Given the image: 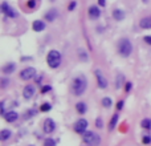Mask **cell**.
Wrapping results in <instances>:
<instances>
[{
    "label": "cell",
    "mask_w": 151,
    "mask_h": 146,
    "mask_svg": "<svg viewBox=\"0 0 151 146\" xmlns=\"http://www.w3.org/2000/svg\"><path fill=\"white\" fill-rule=\"evenodd\" d=\"M117 51L122 57H130L133 53V43L130 39L122 37L117 43Z\"/></svg>",
    "instance_id": "obj_2"
},
{
    "label": "cell",
    "mask_w": 151,
    "mask_h": 146,
    "mask_svg": "<svg viewBox=\"0 0 151 146\" xmlns=\"http://www.w3.org/2000/svg\"><path fill=\"white\" fill-rule=\"evenodd\" d=\"M51 91H52V87H51V85H42V87H41V89H40V92H41L42 94L49 93Z\"/></svg>",
    "instance_id": "obj_26"
},
{
    "label": "cell",
    "mask_w": 151,
    "mask_h": 146,
    "mask_svg": "<svg viewBox=\"0 0 151 146\" xmlns=\"http://www.w3.org/2000/svg\"><path fill=\"white\" fill-rule=\"evenodd\" d=\"M70 89H72V93L74 96H77V97L82 96L86 92V89H88V80H86V77L85 76L74 77L72 81V88Z\"/></svg>",
    "instance_id": "obj_1"
},
{
    "label": "cell",
    "mask_w": 151,
    "mask_h": 146,
    "mask_svg": "<svg viewBox=\"0 0 151 146\" xmlns=\"http://www.w3.org/2000/svg\"><path fill=\"white\" fill-rule=\"evenodd\" d=\"M123 82H125V76L123 74H122V73L117 74V77H115V89H121L122 85H123Z\"/></svg>",
    "instance_id": "obj_19"
},
{
    "label": "cell",
    "mask_w": 151,
    "mask_h": 146,
    "mask_svg": "<svg viewBox=\"0 0 151 146\" xmlns=\"http://www.w3.org/2000/svg\"><path fill=\"white\" fill-rule=\"evenodd\" d=\"M88 15H89V18L92 19V20L100 19V16H101L100 7H97V5H92V7H89V9H88Z\"/></svg>",
    "instance_id": "obj_11"
},
{
    "label": "cell",
    "mask_w": 151,
    "mask_h": 146,
    "mask_svg": "<svg viewBox=\"0 0 151 146\" xmlns=\"http://www.w3.org/2000/svg\"><path fill=\"white\" fill-rule=\"evenodd\" d=\"M76 110H77V113H78V114H85L86 110H88V106H86L85 102L80 101V102H77V104H76Z\"/></svg>",
    "instance_id": "obj_18"
},
{
    "label": "cell",
    "mask_w": 151,
    "mask_h": 146,
    "mask_svg": "<svg viewBox=\"0 0 151 146\" xmlns=\"http://www.w3.org/2000/svg\"><path fill=\"white\" fill-rule=\"evenodd\" d=\"M88 126H89V122L86 121L85 118H80L78 121H76L73 129H74V132L77 133V134H84V133L88 130Z\"/></svg>",
    "instance_id": "obj_6"
},
{
    "label": "cell",
    "mask_w": 151,
    "mask_h": 146,
    "mask_svg": "<svg viewBox=\"0 0 151 146\" xmlns=\"http://www.w3.org/2000/svg\"><path fill=\"white\" fill-rule=\"evenodd\" d=\"M141 126L143 129H147V130H150V129H151V118H143L141 121Z\"/></svg>",
    "instance_id": "obj_22"
},
{
    "label": "cell",
    "mask_w": 151,
    "mask_h": 146,
    "mask_svg": "<svg viewBox=\"0 0 151 146\" xmlns=\"http://www.w3.org/2000/svg\"><path fill=\"white\" fill-rule=\"evenodd\" d=\"M94 76H96V78H97V84H98L100 89H106L107 88V80H106V77L103 76V73L101 72L100 69H96L94 70Z\"/></svg>",
    "instance_id": "obj_8"
},
{
    "label": "cell",
    "mask_w": 151,
    "mask_h": 146,
    "mask_svg": "<svg viewBox=\"0 0 151 146\" xmlns=\"http://www.w3.org/2000/svg\"><path fill=\"white\" fill-rule=\"evenodd\" d=\"M8 84H9V80H8L7 77H3L1 78V89H5L8 87Z\"/></svg>",
    "instance_id": "obj_28"
},
{
    "label": "cell",
    "mask_w": 151,
    "mask_h": 146,
    "mask_svg": "<svg viewBox=\"0 0 151 146\" xmlns=\"http://www.w3.org/2000/svg\"><path fill=\"white\" fill-rule=\"evenodd\" d=\"M0 9H1V14L7 15L8 18H11V19H16L17 18V12L12 7H11L8 3H5V1H3V3H1V8H0Z\"/></svg>",
    "instance_id": "obj_7"
},
{
    "label": "cell",
    "mask_w": 151,
    "mask_h": 146,
    "mask_svg": "<svg viewBox=\"0 0 151 146\" xmlns=\"http://www.w3.org/2000/svg\"><path fill=\"white\" fill-rule=\"evenodd\" d=\"M34 93H36V88L33 85H25L24 89H23V97L25 100H31L34 96Z\"/></svg>",
    "instance_id": "obj_10"
},
{
    "label": "cell",
    "mask_w": 151,
    "mask_h": 146,
    "mask_svg": "<svg viewBox=\"0 0 151 146\" xmlns=\"http://www.w3.org/2000/svg\"><path fill=\"white\" fill-rule=\"evenodd\" d=\"M96 126H97L98 129H101V128L103 126V121H102V118H101V117L96 120Z\"/></svg>",
    "instance_id": "obj_33"
},
{
    "label": "cell",
    "mask_w": 151,
    "mask_h": 146,
    "mask_svg": "<svg viewBox=\"0 0 151 146\" xmlns=\"http://www.w3.org/2000/svg\"><path fill=\"white\" fill-rule=\"evenodd\" d=\"M142 1H143V3H144V4H147V3H148V1H150V0H142Z\"/></svg>",
    "instance_id": "obj_37"
},
{
    "label": "cell",
    "mask_w": 151,
    "mask_h": 146,
    "mask_svg": "<svg viewBox=\"0 0 151 146\" xmlns=\"http://www.w3.org/2000/svg\"><path fill=\"white\" fill-rule=\"evenodd\" d=\"M42 129H44V133L51 134V133H53L56 130V122L52 118H47L44 121V124H42Z\"/></svg>",
    "instance_id": "obj_9"
},
{
    "label": "cell",
    "mask_w": 151,
    "mask_h": 146,
    "mask_svg": "<svg viewBox=\"0 0 151 146\" xmlns=\"http://www.w3.org/2000/svg\"><path fill=\"white\" fill-rule=\"evenodd\" d=\"M57 143H56V141L53 138H47L44 141V146H56Z\"/></svg>",
    "instance_id": "obj_25"
},
{
    "label": "cell",
    "mask_w": 151,
    "mask_h": 146,
    "mask_svg": "<svg viewBox=\"0 0 151 146\" xmlns=\"http://www.w3.org/2000/svg\"><path fill=\"white\" fill-rule=\"evenodd\" d=\"M61 61H62V56L57 49H51L48 52V55H47V64H48L49 68H52V69L59 68L61 65Z\"/></svg>",
    "instance_id": "obj_3"
},
{
    "label": "cell",
    "mask_w": 151,
    "mask_h": 146,
    "mask_svg": "<svg viewBox=\"0 0 151 146\" xmlns=\"http://www.w3.org/2000/svg\"><path fill=\"white\" fill-rule=\"evenodd\" d=\"M113 18H114V20L121 21V20H123V19L126 18V14H125L123 9H121V8H115V9H113Z\"/></svg>",
    "instance_id": "obj_15"
},
{
    "label": "cell",
    "mask_w": 151,
    "mask_h": 146,
    "mask_svg": "<svg viewBox=\"0 0 151 146\" xmlns=\"http://www.w3.org/2000/svg\"><path fill=\"white\" fill-rule=\"evenodd\" d=\"M11 136H12V132L8 130V129H3V130L0 132V139H1V141H7V139H9Z\"/></svg>",
    "instance_id": "obj_20"
},
{
    "label": "cell",
    "mask_w": 151,
    "mask_h": 146,
    "mask_svg": "<svg viewBox=\"0 0 151 146\" xmlns=\"http://www.w3.org/2000/svg\"><path fill=\"white\" fill-rule=\"evenodd\" d=\"M52 109V105L49 104V102H44V104H41V106H40V110L41 112H49Z\"/></svg>",
    "instance_id": "obj_24"
},
{
    "label": "cell",
    "mask_w": 151,
    "mask_h": 146,
    "mask_svg": "<svg viewBox=\"0 0 151 146\" xmlns=\"http://www.w3.org/2000/svg\"><path fill=\"white\" fill-rule=\"evenodd\" d=\"M36 74H37V70H36V68H33V66H27V68H24V69L20 72V78L24 81H29L32 80V78H34L36 77Z\"/></svg>",
    "instance_id": "obj_5"
},
{
    "label": "cell",
    "mask_w": 151,
    "mask_h": 146,
    "mask_svg": "<svg viewBox=\"0 0 151 146\" xmlns=\"http://www.w3.org/2000/svg\"><path fill=\"white\" fill-rule=\"evenodd\" d=\"M3 117L7 122H15L19 118V114H17V112H15V110H9V112H7Z\"/></svg>",
    "instance_id": "obj_13"
},
{
    "label": "cell",
    "mask_w": 151,
    "mask_h": 146,
    "mask_svg": "<svg viewBox=\"0 0 151 146\" xmlns=\"http://www.w3.org/2000/svg\"><path fill=\"white\" fill-rule=\"evenodd\" d=\"M98 4H100V7H105L106 5V0H98Z\"/></svg>",
    "instance_id": "obj_36"
},
{
    "label": "cell",
    "mask_w": 151,
    "mask_h": 146,
    "mask_svg": "<svg viewBox=\"0 0 151 146\" xmlns=\"http://www.w3.org/2000/svg\"><path fill=\"white\" fill-rule=\"evenodd\" d=\"M122 108H123V100L118 101V104H117V110H122Z\"/></svg>",
    "instance_id": "obj_34"
},
{
    "label": "cell",
    "mask_w": 151,
    "mask_h": 146,
    "mask_svg": "<svg viewBox=\"0 0 151 146\" xmlns=\"http://www.w3.org/2000/svg\"><path fill=\"white\" fill-rule=\"evenodd\" d=\"M142 142H143L144 145H150L151 143V137L150 136H144L143 139H142Z\"/></svg>",
    "instance_id": "obj_32"
},
{
    "label": "cell",
    "mask_w": 151,
    "mask_h": 146,
    "mask_svg": "<svg viewBox=\"0 0 151 146\" xmlns=\"http://www.w3.org/2000/svg\"><path fill=\"white\" fill-rule=\"evenodd\" d=\"M57 15H59V12H57V9L56 8H53V9H49L47 14H45V20L49 21V23H53V21L57 19Z\"/></svg>",
    "instance_id": "obj_12"
},
{
    "label": "cell",
    "mask_w": 151,
    "mask_h": 146,
    "mask_svg": "<svg viewBox=\"0 0 151 146\" xmlns=\"http://www.w3.org/2000/svg\"><path fill=\"white\" fill-rule=\"evenodd\" d=\"M27 7L34 9V8H36V0H28V1H27Z\"/></svg>",
    "instance_id": "obj_29"
},
{
    "label": "cell",
    "mask_w": 151,
    "mask_h": 146,
    "mask_svg": "<svg viewBox=\"0 0 151 146\" xmlns=\"http://www.w3.org/2000/svg\"><path fill=\"white\" fill-rule=\"evenodd\" d=\"M118 118H119L118 113L113 114V117H111V120H110V124H109V130H113V129L115 128V125H117V122H118Z\"/></svg>",
    "instance_id": "obj_21"
},
{
    "label": "cell",
    "mask_w": 151,
    "mask_h": 146,
    "mask_svg": "<svg viewBox=\"0 0 151 146\" xmlns=\"http://www.w3.org/2000/svg\"><path fill=\"white\" fill-rule=\"evenodd\" d=\"M31 146H33V145H31Z\"/></svg>",
    "instance_id": "obj_38"
},
{
    "label": "cell",
    "mask_w": 151,
    "mask_h": 146,
    "mask_svg": "<svg viewBox=\"0 0 151 146\" xmlns=\"http://www.w3.org/2000/svg\"><path fill=\"white\" fill-rule=\"evenodd\" d=\"M76 7H77V1H70L68 5V11H73L76 9Z\"/></svg>",
    "instance_id": "obj_31"
},
{
    "label": "cell",
    "mask_w": 151,
    "mask_h": 146,
    "mask_svg": "<svg viewBox=\"0 0 151 146\" xmlns=\"http://www.w3.org/2000/svg\"><path fill=\"white\" fill-rule=\"evenodd\" d=\"M144 43H146V44H148V45H151V35L144 36Z\"/></svg>",
    "instance_id": "obj_35"
},
{
    "label": "cell",
    "mask_w": 151,
    "mask_h": 146,
    "mask_svg": "<svg viewBox=\"0 0 151 146\" xmlns=\"http://www.w3.org/2000/svg\"><path fill=\"white\" fill-rule=\"evenodd\" d=\"M131 89H133V84H131L130 81L125 82V92H126V93H130Z\"/></svg>",
    "instance_id": "obj_27"
},
{
    "label": "cell",
    "mask_w": 151,
    "mask_h": 146,
    "mask_svg": "<svg viewBox=\"0 0 151 146\" xmlns=\"http://www.w3.org/2000/svg\"><path fill=\"white\" fill-rule=\"evenodd\" d=\"M139 27H141L142 29H151V15L141 19V21H139Z\"/></svg>",
    "instance_id": "obj_16"
},
{
    "label": "cell",
    "mask_w": 151,
    "mask_h": 146,
    "mask_svg": "<svg viewBox=\"0 0 151 146\" xmlns=\"http://www.w3.org/2000/svg\"><path fill=\"white\" fill-rule=\"evenodd\" d=\"M3 73L4 74H11V73H13L15 70H16V64L15 63H8L5 64V65L3 66Z\"/></svg>",
    "instance_id": "obj_17"
},
{
    "label": "cell",
    "mask_w": 151,
    "mask_h": 146,
    "mask_svg": "<svg viewBox=\"0 0 151 146\" xmlns=\"http://www.w3.org/2000/svg\"><path fill=\"white\" fill-rule=\"evenodd\" d=\"M45 23L42 20H34L33 23H32V29H33L34 32H42L45 29Z\"/></svg>",
    "instance_id": "obj_14"
},
{
    "label": "cell",
    "mask_w": 151,
    "mask_h": 146,
    "mask_svg": "<svg viewBox=\"0 0 151 146\" xmlns=\"http://www.w3.org/2000/svg\"><path fill=\"white\" fill-rule=\"evenodd\" d=\"M113 105V100L110 97H105V98H102V106L103 108H110Z\"/></svg>",
    "instance_id": "obj_23"
},
{
    "label": "cell",
    "mask_w": 151,
    "mask_h": 146,
    "mask_svg": "<svg viewBox=\"0 0 151 146\" xmlns=\"http://www.w3.org/2000/svg\"><path fill=\"white\" fill-rule=\"evenodd\" d=\"M5 113H7V112H5V102H4V101H1V104H0V114L4 116Z\"/></svg>",
    "instance_id": "obj_30"
},
{
    "label": "cell",
    "mask_w": 151,
    "mask_h": 146,
    "mask_svg": "<svg viewBox=\"0 0 151 146\" xmlns=\"http://www.w3.org/2000/svg\"><path fill=\"white\" fill-rule=\"evenodd\" d=\"M82 139H84V142L89 146H100V143H101L100 134L96 132H92V130H86L82 134Z\"/></svg>",
    "instance_id": "obj_4"
}]
</instances>
